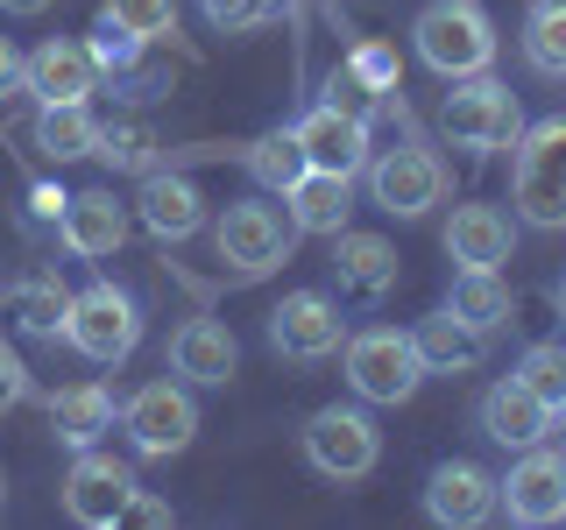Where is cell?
Wrapping results in <instances>:
<instances>
[{"label": "cell", "instance_id": "obj_30", "mask_svg": "<svg viewBox=\"0 0 566 530\" xmlns=\"http://www.w3.org/2000/svg\"><path fill=\"white\" fill-rule=\"evenodd\" d=\"M517 382H524L538 403H553V417H559V411H566V347H559V340H538V347H524V361H517Z\"/></svg>", "mask_w": 566, "mask_h": 530}, {"label": "cell", "instance_id": "obj_35", "mask_svg": "<svg viewBox=\"0 0 566 530\" xmlns=\"http://www.w3.org/2000/svg\"><path fill=\"white\" fill-rule=\"evenodd\" d=\"M135 50H142V35H128V29H114V22H99V43H93V57H99V71H120V64H135Z\"/></svg>", "mask_w": 566, "mask_h": 530}, {"label": "cell", "instance_id": "obj_39", "mask_svg": "<svg viewBox=\"0 0 566 530\" xmlns=\"http://www.w3.org/2000/svg\"><path fill=\"white\" fill-rule=\"evenodd\" d=\"M29 205H35V212H43V220H64V205H71V199H64V191H57V184H35V199H29Z\"/></svg>", "mask_w": 566, "mask_h": 530}, {"label": "cell", "instance_id": "obj_23", "mask_svg": "<svg viewBox=\"0 0 566 530\" xmlns=\"http://www.w3.org/2000/svg\"><path fill=\"white\" fill-rule=\"evenodd\" d=\"M283 199H291V226H297V234H326L333 241L347 226V212H354V177L305 170L291 191H283Z\"/></svg>", "mask_w": 566, "mask_h": 530}, {"label": "cell", "instance_id": "obj_24", "mask_svg": "<svg viewBox=\"0 0 566 530\" xmlns=\"http://www.w3.org/2000/svg\"><path fill=\"white\" fill-rule=\"evenodd\" d=\"M50 424H57V438L71 453H85V446H99V432H114V396L99 382H71L50 396Z\"/></svg>", "mask_w": 566, "mask_h": 530}, {"label": "cell", "instance_id": "obj_11", "mask_svg": "<svg viewBox=\"0 0 566 530\" xmlns=\"http://www.w3.org/2000/svg\"><path fill=\"white\" fill-rule=\"evenodd\" d=\"M270 347L283 361H326V353L347 347V318L326 290H291L270 311Z\"/></svg>", "mask_w": 566, "mask_h": 530}, {"label": "cell", "instance_id": "obj_12", "mask_svg": "<svg viewBox=\"0 0 566 530\" xmlns=\"http://www.w3.org/2000/svg\"><path fill=\"white\" fill-rule=\"evenodd\" d=\"M503 509V481L482 474L474 459H439L432 481H424V517L447 523V530H474Z\"/></svg>", "mask_w": 566, "mask_h": 530}, {"label": "cell", "instance_id": "obj_9", "mask_svg": "<svg viewBox=\"0 0 566 530\" xmlns=\"http://www.w3.org/2000/svg\"><path fill=\"white\" fill-rule=\"evenodd\" d=\"M135 488H142V481H135L128 459L85 446L78 459H71V474H64V517L85 523V530H114V523H128Z\"/></svg>", "mask_w": 566, "mask_h": 530}, {"label": "cell", "instance_id": "obj_42", "mask_svg": "<svg viewBox=\"0 0 566 530\" xmlns=\"http://www.w3.org/2000/svg\"><path fill=\"white\" fill-rule=\"evenodd\" d=\"M559 318H566V276H559Z\"/></svg>", "mask_w": 566, "mask_h": 530}, {"label": "cell", "instance_id": "obj_16", "mask_svg": "<svg viewBox=\"0 0 566 530\" xmlns=\"http://www.w3.org/2000/svg\"><path fill=\"white\" fill-rule=\"evenodd\" d=\"M482 432L495 438V446H510V453L545 446V438H553V403H538L517 375H503L482 396Z\"/></svg>", "mask_w": 566, "mask_h": 530}, {"label": "cell", "instance_id": "obj_43", "mask_svg": "<svg viewBox=\"0 0 566 530\" xmlns=\"http://www.w3.org/2000/svg\"><path fill=\"white\" fill-rule=\"evenodd\" d=\"M0 502H8V481H0Z\"/></svg>", "mask_w": 566, "mask_h": 530}, {"label": "cell", "instance_id": "obj_41", "mask_svg": "<svg viewBox=\"0 0 566 530\" xmlns=\"http://www.w3.org/2000/svg\"><path fill=\"white\" fill-rule=\"evenodd\" d=\"M553 432H559V438H566V411H559V417H553Z\"/></svg>", "mask_w": 566, "mask_h": 530}, {"label": "cell", "instance_id": "obj_13", "mask_svg": "<svg viewBox=\"0 0 566 530\" xmlns=\"http://www.w3.org/2000/svg\"><path fill=\"white\" fill-rule=\"evenodd\" d=\"M503 509L510 523H566V453H545V446H524V459L503 474Z\"/></svg>", "mask_w": 566, "mask_h": 530}, {"label": "cell", "instance_id": "obj_28", "mask_svg": "<svg viewBox=\"0 0 566 530\" xmlns=\"http://www.w3.org/2000/svg\"><path fill=\"white\" fill-rule=\"evenodd\" d=\"M305 170H312V156H305V141H297V128H276V135L248 141V177H255L262 191H291Z\"/></svg>", "mask_w": 566, "mask_h": 530}, {"label": "cell", "instance_id": "obj_2", "mask_svg": "<svg viewBox=\"0 0 566 530\" xmlns=\"http://www.w3.org/2000/svg\"><path fill=\"white\" fill-rule=\"evenodd\" d=\"M411 43H418V57L432 64L447 85L495 64V29H489L482 8H468V0H432V8L411 22Z\"/></svg>", "mask_w": 566, "mask_h": 530}, {"label": "cell", "instance_id": "obj_31", "mask_svg": "<svg viewBox=\"0 0 566 530\" xmlns=\"http://www.w3.org/2000/svg\"><path fill=\"white\" fill-rule=\"evenodd\" d=\"M99 22L128 29V35H142V43H156V35H177V0H106Z\"/></svg>", "mask_w": 566, "mask_h": 530}, {"label": "cell", "instance_id": "obj_10", "mask_svg": "<svg viewBox=\"0 0 566 530\" xmlns=\"http://www.w3.org/2000/svg\"><path fill=\"white\" fill-rule=\"evenodd\" d=\"M305 459L326 481H368L376 474V459H382V438H376V424H368L361 411H312L305 417Z\"/></svg>", "mask_w": 566, "mask_h": 530}, {"label": "cell", "instance_id": "obj_26", "mask_svg": "<svg viewBox=\"0 0 566 530\" xmlns=\"http://www.w3.org/2000/svg\"><path fill=\"white\" fill-rule=\"evenodd\" d=\"M8 311H14V326L35 332V340H57L64 332V318H71V290L57 276H29V283H14L8 290Z\"/></svg>", "mask_w": 566, "mask_h": 530}, {"label": "cell", "instance_id": "obj_15", "mask_svg": "<svg viewBox=\"0 0 566 530\" xmlns=\"http://www.w3.org/2000/svg\"><path fill=\"white\" fill-rule=\"evenodd\" d=\"M297 141H305L312 170H333V177H361L368 170V120H354L347 106H312L297 120Z\"/></svg>", "mask_w": 566, "mask_h": 530}, {"label": "cell", "instance_id": "obj_37", "mask_svg": "<svg viewBox=\"0 0 566 530\" xmlns=\"http://www.w3.org/2000/svg\"><path fill=\"white\" fill-rule=\"evenodd\" d=\"M128 523H170V502H156V495H142V488H135V502H128Z\"/></svg>", "mask_w": 566, "mask_h": 530}, {"label": "cell", "instance_id": "obj_3", "mask_svg": "<svg viewBox=\"0 0 566 530\" xmlns=\"http://www.w3.org/2000/svg\"><path fill=\"white\" fill-rule=\"evenodd\" d=\"M510 156H517L510 184H517L524 226H566V114L538 120V128H524Z\"/></svg>", "mask_w": 566, "mask_h": 530}, {"label": "cell", "instance_id": "obj_27", "mask_svg": "<svg viewBox=\"0 0 566 530\" xmlns=\"http://www.w3.org/2000/svg\"><path fill=\"white\" fill-rule=\"evenodd\" d=\"M35 149H43L50 163L99 156V120L85 114V106H43V120H35Z\"/></svg>", "mask_w": 566, "mask_h": 530}, {"label": "cell", "instance_id": "obj_14", "mask_svg": "<svg viewBox=\"0 0 566 530\" xmlns=\"http://www.w3.org/2000/svg\"><path fill=\"white\" fill-rule=\"evenodd\" d=\"M22 85H29L43 106H85V99L99 93V57H93V43L50 35V43L22 64Z\"/></svg>", "mask_w": 566, "mask_h": 530}, {"label": "cell", "instance_id": "obj_1", "mask_svg": "<svg viewBox=\"0 0 566 530\" xmlns=\"http://www.w3.org/2000/svg\"><path fill=\"white\" fill-rule=\"evenodd\" d=\"M439 128H447V141H460V149L495 156V149H517L524 106H517L510 85H495L489 71H474V78H453V93L439 99Z\"/></svg>", "mask_w": 566, "mask_h": 530}, {"label": "cell", "instance_id": "obj_20", "mask_svg": "<svg viewBox=\"0 0 566 530\" xmlns=\"http://www.w3.org/2000/svg\"><path fill=\"white\" fill-rule=\"evenodd\" d=\"M57 234H64V247L78 262H99V255H114V247L128 241V212H120L114 191H78V199L64 205Z\"/></svg>", "mask_w": 566, "mask_h": 530}, {"label": "cell", "instance_id": "obj_4", "mask_svg": "<svg viewBox=\"0 0 566 530\" xmlns=\"http://www.w3.org/2000/svg\"><path fill=\"white\" fill-rule=\"evenodd\" d=\"M347 382L361 403H411L418 382H424V361H418V340L397 326H368L347 340Z\"/></svg>", "mask_w": 566, "mask_h": 530}, {"label": "cell", "instance_id": "obj_5", "mask_svg": "<svg viewBox=\"0 0 566 530\" xmlns=\"http://www.w3.org/2000/svg\"><path fill=\"white\" fill-rule=\"evenodd\" d=\"M64 340L85 353V361L99 368H120L142 340V311L135 297L120 290V283H85L78 297H71V318H64Z\"/></svg>", "mask_w": 566, "mask_h": 530}, {"label": "cell", "instance_id": "obj_29", "mask_svg": "<svg viewBox=\"0 0 566 530\" xmlns=\"http://www.w3.org/2000/svg\"><path fill=\"white\" fill-rule=\"evenodd\" d=\"M524 64L545 78H566V0H538L524 22Z\"/></svg>", "mask_w": 566, "mask_h": 530}, {"label": "cell", "instance_id": "obj_6", "mask_svg": "<svg viewBox=\"0 0 566 530\" xmlns=\"http://www.w3.org/2000/svg\"><path fill=\"white\" fill-rule=\"evenodd\" d=\"M291 241H297L291 212H276L262 199H234L212 220V247H220V262L234 276H270L276 262H291Z\"/></svg>", "mask_w": 566, "mask_h": 530}, {"label": "cell", "instance_id": "obj_38", "mask_svg": "<svg viewBox=\"0 0 566 530\" xmlns=\"http://www.w3.org/2000/svg\"><path fill=\"white\" fill-rule=\"evenodd\" d=\"M22 64H29V57H14V43L0 35V99H8L14 85H22Z\"/></svg>", "mask_w": 566, "mask_h": 530}, {"label": "cell", "instance_id": "obj_25", "mask_svg": "<svg viewBox=\"0 0 566 530\" xmlns=\"http://www.w3.org/2000/svg\"><path fill=\"white\" fill-rule=\"evenodd\" d=\"M447 311H460L474 332H495L510 318V283H503V269H460L453 290H447Z\"/></svg>", "mask_w": 566, "mask_h": 530}, {"label": "cell", "instance_id": "obj_7", "mask_svg": "<svg viewBox=\"0 0 566 530\" xmlns=\"http://www.w3.org/2000/svg\"><path fill=\"white\" fill-rule=\"evenodd\" d=\"M120 432L135 438L142 459H170L191 446V432H199V403H191L185 382H142L128 403H120Z\"/></svg>", "mask_w": 566, "mask_h": 530}, {"label": "cell", "instance_id": "obj_8", "mask_svg": "<svg viewBox=\"0 0 566 530\" xmlns=\"http://www.w3.org/2000/svg\"><path fill=\"white\" fill-rule=\"evenodd\" d=\"M368 191H376V205L397 212V220H424V212L447 199V163H439L424 141H397V149L368 156Z\"/></svg>", "mask_w": 566, "mask_h": 530}, {"label": "cell", "instance_id": "obj_21", "mask_svg": "<svg viewBox=\"0 0 566 530\" xmlns=\"http://www.w3.org/2000/svg\"><path fill=\"white\" fill-rule=\"evenodd\" d=\"M418 361H424V375H468L474 361H482V347H489V332H474L460 311L439 305L432 318H418Z\"/></svg>", "mask_w": 566, "mask_h": 530}, {"label": "cell", "instance_id": "obj_32", "mask_svg": "<svg viewBox=\"0 0 566 530\" xmlns=\"http://www.w3.org/2000/svg\"><path fill=\"white\" fill-rule=\"evenodd\" d=\"M99 156L114 170H142L149 177L156 170V135L142 128V120H120V128H99Z\"/></svg>", "mask_w": 566, "mask_h": 530}, {"label": "cell", "instance_id": "obj_18", "mask_svg": "<svg viewBox=\"0 0 566 530\" xmlns=\"http://www.w3.org/2000/svg\"><path fill=\"white\" fill-rule=\"evenodd\" d=\"M135 205H142V226H149L156 241H185V234L206 226V191L191 184V177H177V170H149Z\"/></svg>", "mask_w": 566, "mask_h": 530}, {"label": "cell", "instance_id": "obj_17", "mask_svg": "<svg viewBox=\"0 0 566 530\" xmlns=\"http://www.w3.org/2000/svg\"><path fill=\"white\" fill-rule=\"evenodd\" d=\"M510 241H517V226H510L503 205H453L447 220V255L460 262V269H503L510 262Z\"/></svg>", "mask_w": 566, "mask_h": 530}, {"label": "cell", "instance_id": "obj_33", "mask_svg": "<svg viewBox=\"0 0 566 530\" xmlns=\"http://www.w3.org/2000/svg\"><path fill=\"white\" fill-rule=\"evenodd\" d=\"M283 8H291V0H206V22L220 35H248V29H262Z\"/></svg>", "mask_w": 566, "mask_h": 530}, {"label": "cell", "instance_id": "obj_40", "mask_svg": "<svg viewBox=\"0 0 566 530\" xmlns=\"http://www.w3.org/2000/svg\"><path fill=\"white\" fill-rule=\"evenodd\" d=\"M0 8H8V14H43L50 0H0Z\"/></svg>", "mask_w": 566, "mask_h": 530}, {"label": "cell", "instance_id": "obj_34", "mask_svg": "<svg viewBox=\"0 0 566 530\" xmlns=\"http://www.w3.org/2000/svg\"><path fill=\"white\" fill-rule=\"evenodd\" d=\"M347 71H354L361 85H376V93H389V99H397V57H389L382 43H361V50L347 57Z\"/></svg>", "mask_w": 566, "mask_h": 530}, {"label": "cell", "instance_id": "obj_19", "mask_svg": "<svg viewBox=\"0 0 566 530\" xmlns=\"http://www.w3.org/2000/svg\"><path fill=\"white\" fill-rule=\"evenodd\" d=\"M170 368H177L185 382L220 389V382H234L241 347H234V332H227V326H212V318H185V326L170 332Z\"/></svg>", "mask_w": 566, "mask_h": 530}, {"label": "cell", "instance_id": "obj_36", "mask_svg": "<svg viewBox=\"0 0 566 530\" xmlns=\"http://www.w3.org/2000/svg\"><path fill=\"white\" fill-rule=\"evenodd\" d=\"M22 396H29V368H22V353L0 340V411H14Z\"/></svg>", "mask_w": 566, "mask_h": 530}, {"label": "cell", "instance_id": "obj_22", "mask_svg": "<svg viewBox=\"0 0 566 530\" xmlns=\"http://www.w3.org/2000/svg\"><path fill=\"white\" fill-rule=\"evenodd\" d=\"M333 276H340V297H382L397 283V247L382 234H333Z\"/></svg>", "mask_w": 566, "mask_h": 530}]
</instances>
